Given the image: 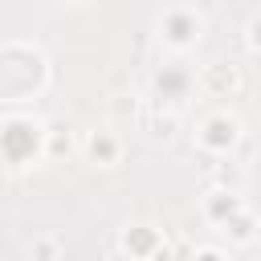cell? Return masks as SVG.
Instances as JSON below:
<instances>
[{
    "instance_id": "obj_3",
    "label": "cell",
    "mask_w": 261,
    "mask_h": 261,
    "mask_svg": "<svg viewBox=\"0 0 261 261\" xmlns=\"http://www.w3.org/2000/svg\"><path fill=\"white\" fill-rule=\"evenodd\" d=\"M126 245H130V249H147V245H151V232H139V237H130Z\"/></svg>"
},
{
    "instance_id": "obj_2",
    "label": "cell",
    "mask_w": 261,
    "mask_h": 261,
    "mask_svg": "<svg viewBox=\"0 0 261 261\" xmlns=\"http://www.w3.org/2000/svg\"><path fill=\"white\" fill-rule=\"evenodd\" d=\"M171 37H188V20H184V16L171 20Z\"/></svg>"
},
{
    "instance_id": "obj_1",
    "label": "cell",
    "mask_w": 261,
    "mask_h": 261,
    "mask_svg": "<svg viewBox=\"0 0 261 261\" xmlns=\"http://www.w3.org/2000/svg\"><path fill=\"white\" fill-rule=\"evenodd\" d=\"M33 143H37V135H33V126H24V122H12L8 130H0V151H4L8 159H24V155L33 151Z\"/></svg>"
},
{
    "instance_id": "obj_4",
    "label": "cell",
    "mask_w": 261,
    "mask_h": 261,
    "mask_svg": "<svg viewBox=\"0 0 261 261\" xmlns=\"http://www.w3.org/2000/svg\"><path fill=\"white\" fill-rule=\"evenodd\" d=\"M200 261H216V257H212V253H208V257H200Z\"/></svg>"
}]
</instances>
